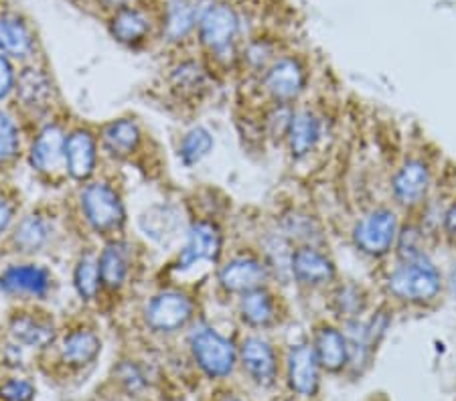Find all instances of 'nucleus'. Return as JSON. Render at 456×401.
Returning a JSON list of instances; mask_svg holds the SVG:
<instances>
[{"instance_id":"f257e3e1","label":"nucleus","mask_w":456,"mask_h":401,"mask_svg":"<svg viewBox=\"0 0 456 401\" xmlns=\"http://www.w3.org/2000/svg\"><path fill=\"white\" fill-rule=\"evenodd\" d=\"M446 278L430 253L408 260H395L384 278V292L392 302L411 309H426L440 301Z\"/></svg>"},{"instance_id":"f03ea898","label":"nucleus","mask_w":456,"mask_h":401,"mask_svg":"<svg viewBox=\"0 0 456 401\" xmlns=\"http://www.w3.org/2000/svg\"><path fill=\"white\" fill-rule=\"evenodd\" d=\"M402 229V219L395 207L378 205L357 219L351 229L353 245L365 258L381 260L394 253Z\"/></svg>"},{"instance_id":"7ed1b4c3","label":"nucleus","mask_w":456,"mask_h":401,"mask_svg":"<svg viewBox=\"0 0 456 401\" xmlns=\"http://www.w3.org/2000/svg\"><path fill=\"white\" fill-rule=\"evenodd\" d=\"M434 172L424 156H408L395 166L389 179L394 205L403 211L420 209L432 191Z\"/></svg>"},{"instance_id":"20e7f679","label":"nucleus","mask_w":456,"mask_h":401,"mask_svg":"<svg viewBox=\"0 0 456 401\" xmlns=\"http://www.w3.org/2000/svg\"><path fill=\"white\" fill-rule=\"evenodd\" d=\"M191 349L200 367L209 377H227L235 367L238 361V353L232 341L222 337L213 328L201 326L191 334Z\"/></svg>"},{"instance_id":"39448f33","label":"nucleus","mask_w":456,"mask_h":401,"mask_svg":"<svg viewBox=\"0 0 456 401\" xmlns=\"http://www.w3.org/2000/svg\"><path fill=\"white\" fill-rule=\"evenodd\" d=\"M86 219L94 229L110 231L120 228L124 221V207L120 196L106 182H94L82 195Z\"/></svg>"},{"instance_id":"423d86ee","label":"nucleus","mask_w":456,"mask_h":401,"mask_svg":"<svg viewBox=\"0 0 456 401\" xmlns=\"http://www.w3.org/2000/svg\"><path fill=\"white\" fill-rule=\"evenodd\" d=\"M290 274L300 286L322 288L337 278L335 261L314 245H300L290 253Z\"/></svg>"},{"instance_id":"0eeeda50","label":"nucleus","mask_w":456,"mask_h":401,"mask_svg":"<svg viewBox=\"0 0 456 401\" xmlns=\"http://www.w3.org/2000/svg\"><path fill=\"white\" fill-rule=\"evenodd\" d=\"M264 85H266L270 96L276 100V104H292L305 92V68L297 60H292V57L276 60L266 69Z\"/></svg>"},{"instance_id":"6e6552de","label":"nucleus","mask_w":456,"mask_h":401,"mask_svg":"<svg viewBox=\"0 0 456 401\" xmlns=\"http://www.w3.org/2000/svg\"><path fill=\"white\" fill-rule=\"evenodd\" d=\"M193 315V302L181 292H163L154 296L146 309V323L160 333H173L185 326Z\"/></svg>"},{"instance_id":"1a4fd4ad","label":"nucleus","mask_w":456,"mask_h":401,"mask_svg":"<svg viewBox=\"0 0 456 401\" xmlns=\"http://www.w3.org/2000/svg\"><path fill=\"white\" fill-rule=\"evenodd\" d=\"M268 280V266H264L260 260L252 255H240L222 268L219 282L227 292L233 294H248V292L264 288Z\"/></svg>"},{"instance_id":"9d476101","label":"nucleus","mask_w":456,"mask_h":401,"mask_svg":"<svg viewBox=\"0 0 456 401\" xmlns=\"http://www.w3.org/2000/svg\"><path fill=\"white\" fill-rule=\"evenodd\" d=\"M321 363L311 345H297L289 353V383L298 396L313 397L319 389Z\"/></svg>"},{"instance_id":"9b49d317","label":"nucleus","mask_w":456,"mask_h":401,"mask_svg":"<svg viewBox=\"0 0 456 401\" xmlns=\"http://www.w3.org/2000/svg\"><path fill=\"white\" fill-rule=\"evenodd\" d=\"M222 253V231L209 221H200L189 229L185 250L181 252L179 268H191L197 261H216Z\"/></svg>"},{"instance_id":"f8f14e48","label":"nucleus","mask_w":456,"mask_h":401,"mask_svg":"<svg viewBox=\"0 0 456 401\" xmlns=\"http://www.w3.org/2000/svg\"><path fill=\"white\" fill-rule=\"evenodd\" d=\"M238 14L227 4H216L201 17V41L209 49L224 51L238 35Z\"/></svg>"},{"instance_id":"ddd939ff","label":"nucleus","mask_w":456,"mask_h":401,"mask_svg":"<svg viewBox=\"0 0 456 401\" xmlns=\"http://www.w3.org/2000/svg\"><path fill=\"white\" fill-rule=\"evenodd\" d=\"M240 359L248 375L254 379L256 383L260 385H272L278 373V363H276V353L274 349L270 347L260 337H248L241 342Z\"/></svg>"},{"instance_id":"4468645a","label":"nucleus","mask_w":456,"mask_h":401,"mask_svg":"<svg viewBox=\"0 0 456 401\" xmlns=\"http://www.w3.org/2000/svg\"><path fill=\"white\" fill-rule=\"evenodd\" d=\"M313 349L321 367L330 371V373L343 371L349 365V342L347 337H345V331H341V328L330 325L321 326L314 334Z\"/></svg>"},{"instance_id":"2eb2a0df","label":"nucleus","mask_w":456,"mask_h":401,"mask_svg":"<svg viewBox=\"0 0 456 401\" xmlns=\"http://www.w3.org/2000/svg\"><path fill=\"white\" fill-rule=\"evenodd\" d=\"M51 286V276L41 266H12L0 276V288L9 294L45 296Z\"/></svg>"},{"instance_id":"dca6fc26","label":"nucleus","mask_w":456,"mask_h":401,"mask_svg":"<svg viewBox=\"0 0 456 401\" xmlns=\"http://www.w3.org/2000/svg\"><path fill=\"white\" fill-rule=\"evenodd\" d=\"M321 134H322V130H321L319 116L311 112V109H300V112H294L289 136H286L292 156L303 158L306 155H311V152L316 148V144H319V140H321Z\"/></svg>"},{"instance_id":"f3484780","label":"nucleus","mask_w":456,"mask_h":401,"mask_svg":"<svg viewBox=\"0 0 456 401\" xmlns=\"http://www.w3.org/2000/svg\"><path fill=\"white\" fill-rule=\"evenodd\" d=\"M65 160L73 179L84 180L90 177L95 166V144L87 132H73L65 142Z\"/></svg>"},{"instance_id":"a211bd4d","label":"nucleus","mask_w":456,"mask_h":401,"mask_svg":"<svg viewBox=\"0 0 456 401\" xmlns=\"http://www.w3.org/2000/svg\"><path fill=\"white\" fill-rule=\"evenodd\" d=\"M65 138L57 126H47L37 138L31 150V164L37 171H53L65 156Z\"/></svg>"},{"instance_id":"6ab92c4d","label":"nucleus","mask_w":456,"mask_h":401,"mask_svg":"<svg viewBox=\"0 0 456 401\" xmlns=\"http://www.w3.org/2000/svg\"><path fill=\"white\" fill-rule=\"evenodd\" d=\"M240 315L249 326L262 328L274 323L276 318V302L268 290L257 288L241 296Z\"/></svg>"},{"instance_id":"aec40b11","label":"nucleus","mask_w":456,"mask_h":401,"mask_svg":"<svg viewBox=\"0 0 456 401\" xmlns=\"http://www.w3.org/2000/svg\"><path fill=\"white\" fill-rule=\"evenodd\" d=\"M33 51V35L17 17H0V53L27 57Z\"/></svg>"},{"instance_id":"412c9836","label":"nucleus","mask_w":456,"mask_h":401,"mask_svg":"<svg viewBox=\"0 0 456 401\" xmlns=\"http://www.w3.org/2000/svg\"><path fill=\"white\" fill-rule=\"evenodd\" d=\"M11 333L14 341L25 347H45L55 337L53 326L45 323V320L35 318L31 315L14 318L11 325Z\"/></svg>"},{"instance_id":"4be33fe9","label":"nucleus","mask_w":456,"mask_h":401,"mask_svg":"<svg viewBox=\"0 0 456 401\" xmlns=\"http://www.w3.org/2000/svg\"><path fill=\"white\" fill-rule=\"evenodd\" d=\"M367 304H370V296L363 286L353 282H345L337 286L333 292V306L337 315H341L343 320L363 317L367 312Z\"/></svg>"},{"instance_id":"5701e85b","label":"nucleus","mask_w":456,"mask_h":401,"mask_svg":"<svg viewBox=\"0 0 456 401\" xmlns=\"http://www.w3.org/2000/svg\"><path fill=\"white\" fill-rule=\"evenodd\" d=\"M98 266L102 282L110 288H118L128 274V252L120 244L108 245L100 255Z\"/></svg>"},{"instance_id":"b1692460","label":"nucleus","mask_w":456,"mask_h":401,"mask_svg":"<svg viewBox=\"0 0 456 401\" xmlns=\"http://www.w3.org/2000/svg\"><path fill=\"white\" fill-rule=\"evenodd\" d=\"M19 98L25 106L41 108L47 106L51 98V82L45 73L39 69H25L19 77Z\"/></svg>"},{"instance_id":"393cba45","label":"nucleus","mask_w":456,"mask_h":401,"mask_svg":"<svg viewBox=\"0 0 456 401\" xmlns=\"http://www.w3.org/2000/svg\"><path fill=\"white\" fill-rule=\"evenodd\" d=\"M102 349L100 339L90 331H76L63 341V357L71 365H86L98 357Z\"/></svg>"},{"instance_id":"a878e982","label":"nucleus","mask_w":456,"mask_h":401,"mask_svg":"<svg viewBox=\"0 0 456 401\" xmlns=\"http://www.w3.org/2000/svg\"><path fill=\"white\" fill-rule=\"evenodd\" d=\"M138 140H141V134H138V128L134 122L130 120H118L112 122L104 130V144L106 148L116 156H126L132 150L136 148Z\"/></svg>"},{"instance_id":"bb28decb","label":"nucleus","mask_w":456,"mask_h":401,"mask_svg":"<svg viewBox=\"0 0 456 401\" xmlns=\"http://www.w3.org/2000/svg\"><path fill=\"white\" fill-rule=\"evenodd\" d=\"M146 33H149V20L141 11L124 9L112 20V35L120 43L132 45V43L142 41Z\"/></svg>"},{"instance_id":"cd10ccee","label":"nucleus","mask_w":456,"mask_h":401,"mask_svg":"<svg viewBox=\"0 0 456 401\" xmlns=\"http://www.w3.org/2000/svg\"><path fill=\"white\" fill-rule=\"evenodd\" d=\"M47 237L49 229L45 221L41 217L28 215L19 223L17 233H14V244H17L20 252H35L47 242Z\"/></svg>"},{"instance_id":"c85d7f7f","label":"nucleus","mask_w":456,"mask_h":401,"mask_svg":"<svg viewBox=\"0 0 456 401\" xmlns=\"http://www.w3.org/2000/svg\"><path fill=\"white\" fill-rule=\"evenodd\" d=\"M211 148H213V138L209 134V130H205L201 126L193 128L191 132H187L185 138H183V144H181L183 163L187 166L197 164L200 160H203L209 155Z\"/></svg>"},{"instance_id":"c756f323","label":"nucleus","mask_w":456,"mask_h":401,"mask_svg":"<svg viewBox=\"0 0 456 401\" xmlns=\"http://www.w3.org/2000/svg\"><path fill=\"white\" fill-rule=\"evenodd\" d=\"M195 19H197V11L193 6H191L187 0H179V3H175L171 6V11H168L167 35L175 41L181 39V36H185L191 28H193Z\"/></svg>"},{"instance_id":"7c9ffc66","label":"nucleus","mask_w":456,"mask_h":401,"mask_svg":"<svg viewBox=\"0 0 456 401\" xmlns=\"http://www.w3.org/2000/svg\"><path fill=\"white\" fill-rule=\"evenodd\" d=\"M100 266L94 258H84L76 268V288L79 296L92 301L100 288Z\"/></svg>"},{"instance_id":"2f4dec72","label":"nucleus","mask_w":456,"mask_h":401,"mask_svg":"<svg viewBox=\"0 0 456 401\" xmlns=\"http://www.w3.org/2000/svg\"><path fill=\"white\" fill-rule=\"evenodd\" d=\"M292 118H294V109L290 108V104H276L266 116V126H268L270 136L278 138V140L289 136Z\"/></svg>"},{"instance_id":"473e14b6","label":"nucleus","mask_w":456,"mask_h":401,"mask_svg":"<svg viewBox=\"0 0 456 401\" xmlns=\"http://www.w3.org/2000/svg\"><path fill=\"white\" fill-rule=\"evenodd\" d=\"M19 150V132L14 122L0 112V163H6V160L14 158Z\"/></svg>"},{"instance_id":"72a5a7b5","label":"nucleus","mask_w":456,"mask_h":401,"mask_svg":"<svg viewBox=\"0 0 456 401\" xmlns=\"http://www.w3.org/2000/svg\"><path fill=\"white\" fill-rule=\"evenodd\" d=\"M203 79H205L203 71L200 65L195 63H183L181 68H176L173 73V84L175 87H179L183 93L185 92L195 93L197 90H201Z\"/></svg>"},{"instance_id":"f704fd0d","label":"nucleus","mask_w":456,"mask_h":401,"mask_svg":"<svg viewBox=\"0 0 456 401\" xmlns=\"http://www.w3.org/2000/svg\"><path fill=\"white\" fill-rule=\"evenodd\" d=\"M35 396V388L25 379H12L0 388V397L6 401H31Z\"/></svg>"},{"instance_id":"c9c22d12","label":"nucleus","mask_w":456,"mask_h":401,"mask_svg":"<svg viewBox=\"0 0 456 401\" xmlns=\"http://www.w3.org/2000/svg\"><path fill=\"white\" fill-rule=\"evenodd\" d=\"M440 233L446 244L456 245V199L448 203V207L440 215Z\"/></svg>"},{"instance_id":"e433bc0d","label":"nucleus","mask_w":456,"mask_h":401,"mask_svg":"<svg viewBox=\"0 0 456 401\" xmlns=\"http://www.w3.org/2000/svg\"><path fill=\"white\" fill-rule=\"evenodd\" d=\"M270 55H272V49L266 45V43H254V45H249L248 49V61L252 63V68L260 69V68H266L268 61H270Z\"/></svg>"},{"instance_id":"4c0bfd02","label":"nucleus","mask_w":456,"mask_h":401,"mask_svg":"<svg viewBox=\"0 0 456 401\" xmlns=\"http://www.w3.org/2000/svg\"><path fill=\"white\" fill-rule=\"evenodd\" d=\"M14 87V71L11 61L4 55H0V100L9 96Z\"/></svg>"},{"instance_id":"58836bf2","label":"nucleus","mask_w":456,"mask_h":401,"mask_svg":"<svg viewBox=\"0 0 456 401\" xmlns=\"http://www.w3.org/2000/svg\"><path fill=\"white\" fill-rule=\"evenodd\" d=\"M12 217V209L9 207V203L0 201V233H3L6 228H9Z\"/></svg>"},{"instance_id":"ea45409f","label":"nucleus","mask_w":456,"mask_h":401,"mask_svg":"<svg viewBox=\"0 0 456 401\" xmlns=\"http://www.w3.org/2000/svg\"><path fill=\"white\" fill-rule=\"evenodd\" d=\"M446 290L451 292V296L456 301V264L452 266L451 272H448V278H446Z\"/></svg>"},{"instance_id":"a19ab883","label":"nucleus","mask_w":456,"mask_h":401,"mask_svg":"<svg viewBox=\"0 0 456 401\" xmlns=\"http://www.w3.org/2000/svg\"><path fill=\"white\" fill-rule=\"evenodd\" d=\"M104 3L110 6H122V4H126L128 0H104Z\"/></svg>"},{"instance_id":"79ce46f5","label":"nucleus","mask_w":456,"mask_h":401,"mask_svg":"<svg viewBox=\"0 0 456 401\" xmlns=\"http://www.w3.org/2000/svg\"><path fill=\"white\" fill-rule=\"evenodd\" d=\"M224 401H240V399H233V397H230V399H224Z\"/></svg>"}]
</instances>
